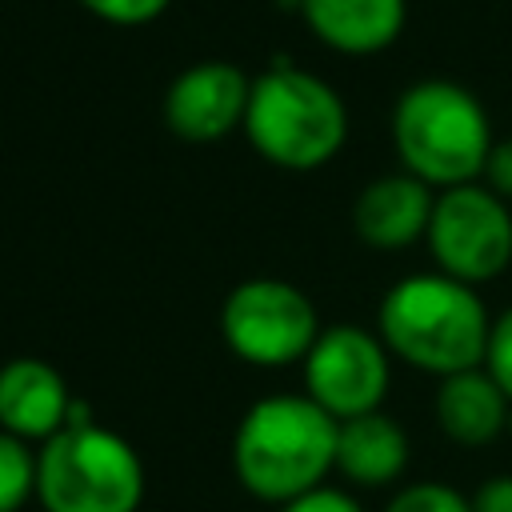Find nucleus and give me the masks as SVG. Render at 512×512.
<instances>
[{"mask_svg": "<svg viewBox=\"0 0 512 512\" xmlns=\"http://www.w3.org/2000/svg\"><path fill=\"white\" fill-rule=\"evenodd\" d=\"M384 512H472V500L464 492H456L452 484L416 480V484H404L384 504Z\"/></svg>", "mask_w": 512, "mask_h": 512, "instance_id": "nucleus-16", "label": "nucleus"}, {"mask_svg": "<svg viewBox=\"0 0 512 512\" xmlns=\"http://www.w3.org/2000/svg\"><path fill=\"white\" fill-rule=\"evenodd\" d=\"M468 500H472V512H512V472L488 476Z\"/></svg>", "mask_w": 512, "mask_h": 512, "instance_id": "nucleus-21", "label": "nucleus"}, {"mask_svg": "<svg viewBox=\"0 0 512 512\" xmlns=\"http://www.w3.org/2000/svg\"><path fill=\"white\" fill-rule=\"evenodd\" d=\"M484 372L508 392L512 400V308H504L496 320H492V332H488V348H484Z\"/></svg>", "mask_w": 512, "mask_h": 512, "instance_id": "nucleus-17", "label": "nucleus"}, {"mask_svg": "<svg viewBox=\"0 0 512 512\" xmlns=\"http://www.w3.org/2000/svg\"><path fill=\"white\" fill-rule=\"evenodd\" d=\"M276 512H364V508L352 492H344L336 484H320V488H312L288 504H276Z\"/></svg>", "mask_w": 512, "mask_h": 512, "instance_id": "nucleus-19", "label": "nucleus"}, {"mask_svg": "<svg viewBox=\"0 0 512 512\" xmlns=\"http://www.w3.org/2000/svg\"><path fill=\"white\" fill-rule=\"evenodd\" d=\"M376 332L396 360L440 380L484 364L492 316L472 284L436 268L400 276L384 292Z\"/></svg>", "mask_w": 512, "mask_h": 512, "instance_id": "nucleus-2", "label": "nucleus"}, {"mask_svg": "<svg viewBox=\"0 0 512 512\" xmlns=\"http://www.w3.org/2000/svg\"><path fill=\"white\" fill-rule=\"evenodd\" d=\"M432 204H436V188H428L420 176L388 172L360 188L352 204V228L364 244L380 252H396L428 236Z\"/></svg>", "mask_w": 512, "mask_h": 512, "instance_id": "nucleus-11", "label": "nucleus"}, {"mask_svg": "<svg viewBox=\"0 0 512 512\" xmlns=\"http://www.w3.org/2000/svg\"><path fill=\"white\" fill-rule=\"evenodd\" d=\"M392 144L404 172L444 192L480 180L496 140L468 88L452 80H420L392 108Z\"/></svg>", "mask_w": 512, "mask_h": 512, "instance_id": "nucleus-3", "label": "nucleus"}, {"mask_svg": "<svg viewBox=\"0 0 512 512\" xmlns=\"http://www.w3.org/2000/svg\"><path fill=\"white\" fill-rule=\"evenodd\" d=\"M220 336L228 352L252 368H288L304 364L320 336V316L304 288L276 276H252L224 296Z\"/></svg>", "mask_w": 512, "mask_h": 512, "instance_id": "nucleus-6", "label": "nucleus"}, {"mask_svg": "<svg viewBox=\"0 0 512 512\" xmlns=\"http://www.w3.org/2000/svg\"><path fill=\"white\" fill-rule=\"evenodd\" d=\"M504 436H512V408H508V432Z\"/></svg>", "mask_w": 512, "mask_h": 512, "instance_id": "nucleus-22", "label": "nucleus"}, {"mask_svg": "<svg viewBox=\"0 0 512 512\" xmlns=\"http://www.w3.org/2000/svg\"><path fill=\"white\" fill-rule=\"evenodd\" d=\"M428 248L440 272L464 284H488L512 264V208L480 180L436 192Z\"/></svg>", "mask_w": 512, "mask_h": 512, "instance_id": "nucleus-7", "label": "nucleus"}, {"mask_svg": "<svg viewBox=\"0 0 512 512\" xmlns=\"http://www.w3.org/2000/svg\"><path fill=\"white\" fill-rule=\"evenodd\" d=\"M308 28L344 56H372L388 48L408 16L404 0H300Z\"/></svg>", "mask_w": 512, "mask_h": 512, "instance_id": "nucleus-14", "label": "nucleus"}, {"mask_svg": "<svg viewBox=\"0 0 512 512\" xmlns=\"http://www.w3.org/2000/svg\"><path fill=\"white\" fill-rule=\"evenodd\" d=\"M76 416L68 380L40 356H12L0 364V428L44 444Z\"/></svg>", "mask_w": 512, "mask_h": 512, "instance_id": "nucleus-10", "label": "nucleus"}, {"mask_svg": "<svg viewBox=\"0 0 512 512\" xmlns=\"http://www.w3.org/2000/svg\"><path fill=\"white\" fill-rule=\"evenodd\" d=\"M92 16H100L104 24H120V28H136L156 20L172 0H80Z\"/></svg>", "mask_w": 512, "mask_h": 512, "instance_id": "nucleus-18", "label": "nucleus"}, {"mask_svg": "<svg viewBox=\"0 0 512 512\" xmlns=\"http://www.w3.org/2000/svg\"><path fill=\"white\" fill-rule=\"evenodd\" d=\"M248 144L276 168H324L348 140V108L332 84L304 68L276 64L252 80L244 112Z\"/></svg>", "mask_w": 512, "mask_h": 512, "instance_id": "nucleus-5", "label": "nucleus"}, {"mask_svg": "<svg viewBox=\"0 0 512 512\" xmlns=\"http://www.w3.org/2000/svg\"><path fill=\"white\" fill-rule=\"evenodd\" d=\"M480 180H484V184H488L504 204H512V136L492 144V152H488V160H484Z\"/></svg>", "mask_w": 512, "mask_h": 512, "instance_id": "nucleus-20", "label": "nucleus"}, {"mask_svg": "<svg viewBox=\"0 0 512 512\" xmlns=\"http://www.w3.org/2000/svg\"><path fill=\"white\" fill-rule=\"evenodd\" d=\"M300 368L304 396H312L332 420H348L384 404L392 380V352L384 348L380 332H368L360 324H332L320 328Z\"/></svg>", "mask_w": 512, "mask_h": 512, "instance_id": "nucleus-8", "label": "nucleus"}, {"mask_svg": "<svg viewBox=\"0 0 512 512\" xmlns=\"http://www.w3.org/2000/svg\"><path fill=\"white\" fill-rule=\"evenodd\" d=\"M252 80L228 60L184 68L164 92V124L188 144H216L244 128Z\"/></svg>", "mask_w": 512, "mask_h": 512, "instance_id": "nucleus-9", "label": "nucleus"}, {"mask_svg": "<svg viewBox=\"0 0 512 512\" xmlns=\"http://www.w3.org/2000/svg\"><path fill=\"white\" fill-rule=\"evenodd\" d=\"M144 460L112 428L76 416L36 448V500L44 512H140Z\"/></svg>", "mask_w": 512, "mask_h": 512, "instance_id": "nucleus-4", "label": "nucleus"}, {"mask_svg": "<svg viewBox=\"0 0 512 512\" xmlns=\"http://www.w3.org/2000/svg\"><path fill=\"white\" fill-rule=\"evenodd\" d=\"M508 392L480 368H464L452 376H440L432 412L440 432L460 448H484L508 432Z\"/></svg>", "mask_w": 512, "mask_h": 512, "instance_id": "nucleus-12", "label": "nucleus"}, {"mask_svg": "<svg viewBox=\"0 0 512 512\" xmlns=\"http://www.w3.org/2000/svg\"><path fill=\"white\" fill-rule=\"evenodd\" d=\"M28 500H36V452L0 428V512H20Z\"/></svg>", "mask_w": 512, "mask_h": 512, "instance_id": "nucleus-15", "label": "nucleus"}, {"mask_svg": "<svg viewBox=\"0 0 512 512\" xmlns=\"http://www.w3.org/2000/svg\"><path fill=\"white\" fill-rule=\"evenodd\" d=\"M336 424L304 392L260 396L236 424L232 472L264 504H288L336 472Z\"/></svg>", "mask_w": 512, "mask_h": 512, "instance_id": "nucleus-1", "label": "nucleus"}, {"mask_svg": "<svg viewBox=\"0 0 512 512\" xmlns=\"http://www.w3.org/2000/svg\"><path fill=\"white\" fill-rule=\"evenodd\" d=\"M408 468V432L388 412H364L336 424V472L352 488H388Z\"/></svg>", "mask_w": 512, "mask_h": 512, "instance_id": "nucleus-13", "label": "nucleus"}]
</instances>
